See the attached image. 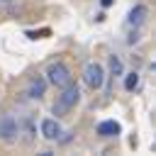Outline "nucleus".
Wrapping results in <instances>:
<instances>
[{"label":"nucleus","mask_w":156,"mask_h":156,"mask_svg":"<svg viewBox=\"0 0 156 156\" xmlns=\"http://www.w3.org/2000/svg\"><path fill=\"white\" fill-rule=\"evenodd\" d=\"M46 80L61 90V88H66L68 83H73V76H71V71H68L66 63H51L49 71H46Z\"/></svg>","instance_id":"f03ea898"},{"label":"nucleus","mask_w":156,"mask_h":156,"mask_svg":"<svg viewBox=\"0 0 156 156\" xmlns=\"http://www.w3.org/2000/svg\"><path fill=\"white\" fill-rule=\"evenodd\" d=\"M146 12H149V10H146L144 5H136V7L129 12V24H132V27H139V24L146 20Z\"/></svg>","instance_id":"6e6552de"},{"label":"nucleus","mask_w":156,"mask_h":156,"mask_svg":"<svg viewBox=\"0 0 156 156\" xmlns=\"http://www.w3.org/2000/svg\"><path fill=\"white\" fill-rule=\"evenodd\" d=\"M78 100H80V90H78V85H76V83H68L66 88H61V95H58V100L54 102V115H63V112H68L71 107L78 105Z\"/></svg>","instance_id":"f257e3e1"},{"label":"nucleus","mask_w":156,"mask_h":156,"mask_svg":"<svg viewBox=\"0 0 156 156\" xmlns=\"http://www.w3.org/2000/svg\"><path fill=\"white\" fill-rule=\"evenodd\" d=\"M17 136V122L12 115H2L0 117V139L2 141H15Z\"/></svg>","instance_id":"20e7f679"},{"label":"nucleus","mask_w":156,"mask_h":156,"mask_svg":"<svg viewBox=\"0 0 156 156\" xmlns=\"http://www.w3.org/2000/svg\"><path fill=\"white\" fill-rule=\"evenodd\" d=\"M83 78H85V85H88V88L98 90V88H102V83H105V71H102L100 63H88L85 71H83Z\"/></svg>","instance_id":"7ed1b4c3"},{"label":"nucleus","mask_w":156,"mask_h":156,"mask_svg":"<svg viewBox=\"0 0 156 156\" xmlns=\"http://www.w3.org/2000/svg\"><path fill=\"white\" fill-rule=\"evenodd\" d=\"M100 2H102V7H110L112 5V0H100Z\"/></svg>","instance_id":"9b49d317"},{"label":"nucleus","mask_w":156,"mask_h":156,"mask_svg":"<svg viewBox=\"0 0 156 156\" xmlns=\"http://www.w3.org/2000/svg\"><path fill=\"white\" fill-rule=\"evenodd\" d=\"M110 71H112V76H119L122 73V61L117 56H110Z\"/></svg>","instance_id":"1a4fd4ad"},{"label":"nucleus","mask_w":156,"mask_h":156,"mask_svg":"<svg viewBox=\"0 0 156 156\" xmlns=\"http://www.w3.org/2000/svg\"><path fill=\"white\" fill-rule=\"evenodd\" d=\"M44 90H46V80H44L41 76H34V78L29 80V90H27V95H29V98H41Z\"/></svg>","instance_id":"0eeeda50"},{"label":"nucleus","mask_w":156,"mask_h":156,"mask_svg":"<svg viewBox=\"0 0 156 156\" xmlns=\"http://www.w3.org/2000/svg\"><path fill=\"white\" fill-rule=\"evenodd\" d=\"M119 122H115V119H105V122H100L98 124V134L100 136H117L119 134Z\"/></svg>","instance_id":"423d86ee"},{"label":"nucleus","mask_w":156,"mask_h":156,"mask_svg":"<svg viewBox=\"0 0 156 156\" xmlns=\"http://www.w3.org/2000/svg\"><path fill=\"white\" fill-rule=\"evenodd\" d=\"M0 2H12V0H0Z\"/></svg>","instance_id":"f8f14e48"},{"label":"nucleus","mask_w":156,"mask_h":156,"mask_svg":"<svg viewBox=\"0 0 156 156\" xmlns=\"http://www.w3.org/2000/svg\"><path fill=\"white\" fill-rule=\"evenodd\" d=\"M136 85H139V76H136V73H129L127 80H124V88H127V90H134Z\"/></svg>","instance_id":"9d476101"},{"label":"nucleus","mask_w":156,"mask_h":156,"mask_svg":"<svg viewBox=\"0 0 156 156\" xmlns=\"http://www.w3.org/2000/svg\"><path fill=\"white\" fill-rule=\"evenodd\" d=\"M41 134H44V139H49V141H54V139H58V134H61V127H58V122L56 119H41Z\"/></svg>","instance_id":"39448f33"}]
</instances>
